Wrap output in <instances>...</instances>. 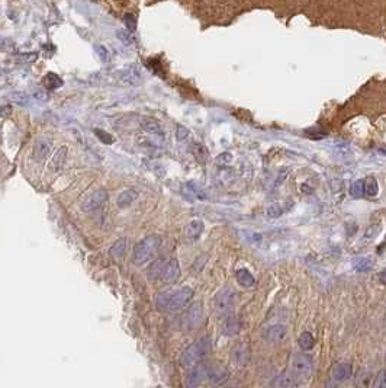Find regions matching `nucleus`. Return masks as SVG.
I'll use <instances>...</instances> for the list:
<instances>
[{"label": "nucleus", "mask_w": 386, "mask_h": 388, "mask_svg": "<svg viewBox=\"0 0 386 388\" xmlns=\"http://www.w3.org/2000/svg\"><path fill=\"white\" fill-rule=\"evenodd\" d=\"M161 237L157 234H151L144 237L140 243L134 249V263L135 265H145L150 260L155 258L161 247Z\"/></svg>", "instance_id": "1"}, {"label": "nucleus", "mask_w": 386, "mask_h": 388, "mask_svg": "<svg viewBox=\"0 0 386 388\" xmlns=\"http://www.w3.org/2000/svg\"><path fill=\"white\" fill-rule=\"evenodd\" d=\"M212 349V342L209 337H202L195 343H192L180 356V365L185 368H190L200 361H203Z\"/></svg>", "instance_id": "2"}, {"label": "nucleus", "mask_w": 386, "mask_h": 388, "mask_svg": "<svg viewBox=\"0 0 386 388\" xmlns=\"http://www.w3.org/2000/svg\"><path fill=\"white\" fill-rule=\"evenodd\" d=\"M295 378L301 382V381H306L309 379V376L312 374V361L308 355L305 353H298L295 355L291 361V369Z\"/></svg>", "instance_id": "3"}, {"label": "nucleus", "mask_w": 386, "mask_h": 388, "mask_svg": "<svg viewBox=\"0 0 386 388\" xmlns=\"http://www.w3.org/2000/svg\"><path fill=\"white\" fill-rule=\"evenodd\" d=\"M202 320H203V307H202V303L198 301V303L190 304L186 308V311L183 313L182 327L186 331H192L196 327H199Z\"/></svg>", "instance_id": "4"}, {"label": "nucleus", "mask_w": 386, "mask_h": 388, "mask_svg": "<svg viewBox=\"0 0 386 388\" xmlns=\"http://www.w3.org/2000/svg\"><path fill=\"white\" fill-rule=\"evenodd\" d=\"M234 301V291H233L231 288H224V289H221L218 294L215 295V300H213L215 311H216L219 316H227V314L233 310Z\"/></svg>", "instance_id": "5"}, {"label": "nucleus", "mask_w": 386, "mask_h": 388, "mask_svg": "<svg viewBox=\"0 0 386 388\" xmlns=\"http://www.w3.org/2000/svg\"><path fill=\"white\" fill-rule=\"evenodd\" d=\"M192 297H193V289L189 286H183L177 291H172L167 311H179V310L185 308L189 304V301L192 300Z\"/></svg>", "instance_id": "6"}, {"label": "nucleus", "mask_w": 386, "mask_h": 388, "mask_svg": "<svg viewBox=\"0 0 386 388\" xmlns=\"http://www.w3.org/2000/svg\"><path fill=\"white\" fill-rule=\"evenodd\" d=\"M208 368H209V365L202 362V361L198 362V364H195L193 366H190L186 376L187 387H198V385H200L206 379V376H208Z\"/></svg>", "instance_id": "7"}, {"label": "nucleus", "mask_w": 386, "mask_h": 388, "mask_svg": "<svg viewBox=\"0 0 386 388\" xmlns=\"http://www.w3.org/2000/svg\"><path fill=\"white\" fill-rule=\"evenodd\" d=\"M179 276H180V266H179L177 259H167L166 266H164L163 272H161V275L158 278V282L161 283V285L175 283L179 279Z\"/></svg>", "instance_id": "8"}, {"label": "nucleus", "mask_w": 386, "mask_h": 388, "mask_svg": "<svg viewBox=\"0 0 386 388\" xmlns=\"http://www.w3.org/2000/svg\"><path fill=\"white\" fill-rule=\"evenodd\" d=\"M107 200V192L106 189L99 188L94 190L93 193H90L86 200L82 202V210L84 212H93L97 208H100L103 205V202Z\"/></svg>", "instance_id": "9"}, {"label": "nucleus", "mask_w": 386, "mask_h": 388, "mask_svg": "<svg viewBox=\"0 0 386 388\" xmlns=\"http://www.w3.org/2000/svg\"><path fill=\"white\" fill-rule=\"evenodd\" d=\"M206 379H209L215 385H219L228 379V369L223 365H209Z\"/></svg>", "instance_id": "10"}, {"label": "nucleus", "mask_w": 386, "mask_h": 388, "mask_svg": "<svg viewBox=\"0 0 386 388\" xmlns=\"http://www.w3.org/2000/svg\"><path fill=\"white\" fill-rule=\"evenodd\" d=\"M288 336V330L283 324H274V326H270L269 329L264 330L263 333V337L267 342H273V343H278V342H282L286 339Z\"/></svg>", "instance_id": "11"}, {"label": "nucleus", "mask_w": 386, "mask_h": 388, "mask_svg": "<svg viewBox=\"0 0 386 388\" xmlns=\"http://www.w3.org/2000/svg\"><path fill=\"white\" fill-rule=\"evenodd\" d=\"M138 198V190L134 188H127L124 189L117 198V205L118 208L121 210H125V208H129L135 201Z\"/></svg>", "instance_id": "12"}, {"label": "nucleus", "mask_w": 386, "mask_h": 388, "mask_svg": "<svg viewBox=\"0 0 386 388\" xmlns=\"http://www.w3.org/2000/svg\"><path fill=\"white\" fill-rule=\"evenodd\" d=\"M351 374H353V369H351L350 364H337L334 365L333 371H331V376L334 381L337 382H344V381H349L351 378Z\"/></svg>", "instance_id": "13"}, {"label": "nucleus", "mask_w": 386, "mask_h": 388, "mask_svg": "<svg viewBox=\"0 0 386 388\" xmlns=\"http://www.w3.org/2000/svg\"><path fill=\"white\" fill-rule=\"evenodd\" d=\"M299 384V381L295 378L291 371H286V372H282L281 375H278L274 378V381L271 382L273 387H279V388H292L296 387Z\"/></svg>", "instance_id": "14"}, {"label": "nucleus", "mask_w": 386, "mask_h": 388, "mask_svg": "<svg viewBox=\"0 0 386 388\" xmlns=\"http://www.w3.org/2000/svg\"><path fill=\"white\" fill-rule=\"evenodd\" d=\"M49 147L51 144L45 138H39L38 141L34 144V149H32V159L35 162H42L45 157L49 153Z\"/></svg>", "instance_id": "15"}, {"label": "nucleus", "mask_w": 386, "mask_h": 388, "mask_svg": "<svg viewBox=\"0 0 386 388\" xmlns=\"http://www.w3.org/2000/svg\"><path fill=\"white\" fill-rule=\"evenodd\" d=\"M241 330V321L237 316H228L223 323V333L225 336H235Z\"/></svg>", "instance_id": "16"}, {"label": "nucleus", "mask_w": 386, "mask_h": 388, "mask_svg": "<svg viewBox=\"0 0 386 388\" xmlns=\"http://www.w3.org/2000/svg\"><path fill=\"white\" fill-rule=\"evenodd\" d=\"M128 245H129V240L127 238V237H121V238H118L117 241L112 245V247L109 249L111 256L115 259V260H121V259L125 256V253H127Z\"/></svg>", "instance_id": "17"}, {"label": "nucleus", "mask_w": 386, "mask_h": 388, "mask_svg": "<svg viewBox=\"0 0 386 388\" xmlns=\"http://www.w3.org/2000/svg\"><path fill=\"white\" fill-rule=\"evenodd\" d=\"M203 231V223L200 220H192L185 227V237L187 240H198Z\"/></svg>", "instance_id": "18"}, {"label": "nucleus", "mask_w": 386, "mask_h": 388, "mask_svg": "<svg viewBox=\"0 0 386 388\" xmlns=\"http://www.w3.org/2000/svg\"><path fill=\"white\" fill-rule=\"evenodd\" d=\"M141 127H142V129H144L145 132H148V134H151V135L160 137V138H163L164 137L163 127H161L157 121H154V119H144V121L141 122Z\"/></svg>", "instance_id": "19"}, {"label": "nucleus", "mask_w": 386, "mask_h": 388, "mask_svg": "<svg viewBox=\"0 0 386 388\" xmlns=\"http://www.w3.org/2000/svg\"><path fill=\"white\" fill-rule=\"evenodd\" d=\"M166 262H167V259L166 258L154 260L151 265H150V268H148L147 276H148L150 279H152V281H158V278H160V275H161V272H163L164 266H166Z\"/></svg>", "instance_id": "20"}, {"label": "nucleus", "mask_w": 386, "mask_h": 388, "mask_svg": "<svg viewBox=\"0 0 386 388\" xmlns=\"http://www.w3.org/2000/svg\"><path fill=\"white\" fill-rule=\"evenodd\" d=\"M235 276H237L238 283L246 286V288H253L256 285V278L251 275V272L248 271V269H238L237 273H235Z\"/></svg>", "instance_id": "21"}, {"label": "nucleus", "mask_w": 386, "mask_h": 388, "mask_svg": "<svg viewBox=\"0 0 386 388\" xmlns=\"http://www.w3.org/2000/svg\"><path fill=\"white\" fill-rule=\"evenodd\" d=\"M66 157H67V147H61L57 150V153L52 156L51 167H52L54 172H59L60 169L63 167L64 162H66Z\"/></svg>", "instance_id": "22"}, {"label": "nucleus", "mask_w": 386, "mask_h": 388, "mask_svg": "<svg viewBox=\"0 0 386 388\" xmlns=\"http://www.w3.org/2000/svg\"><path fill=\"white\" fill-rule=\"evenodd\" d=\"M299 346H301V349L302 351H311L312 348H314V345H315V339H314V336L309 333V331H304L301 336H299Z\"/></svg>", "instance_id": "23"}, {"label": "nucleus", "mask_w": 386, "mask_h": 388, "mask_svg": "<svg viewBox=\"0 0 386 388\" xmlns=\"http://www.w3.org/2000/svg\"><path fill=\"white\" fill-rule=\"evenodd\" d=\"M233 361L238 366H244L248 362V351L246 348H238L233 352Z\"/></svg>", "instance_id": "24"}, {"label": "nucleus", "mask_w": 386, "mask_h": 388, "mask_svg": "<svg viewBox=\"0 0 386 388\" xmlns=\"http://www.w3.org/2000/svg\"><path fill=\"white\" fill-rule=\"evenodd\" d=\"M364 190H366V195L369 197H376L379 193V183L374 177H367L364 180Z\"/></svg>", "instance_id": "25"}, {"label": "nucleus", "mask_w": 386, "mask_h": 388, "mask_svg": "<svg viewBox=\"0 0 386 388\" xmlns=\"http://www.w3.org/2000/svg\"><path fill=\"white\" fill-rule=\"evenodd\" d=\"M170 295H172V291H166V293H161V294L157 297L155 300V306L160 311H167V307H169V301H170Z\"/></svg>", "instance_id": "26"}, {"label": "nucleus", "mask_w": 386, "mask_h": 388, "mask_svg": "<svg viewBox=\"0 0 386 388\" xmlns=\"http://www.w3.org/2000/svg\"><path fill=\"white\" fill-rule=\"evenodd\" d=\"M350 195L353 198H362L363 195H366L364 190V180H356L350 186Z\"/></svg>", "instance_id": "27"}, {"label": "nucleus", "mask_w": 386, "mask_h": 388, "mask_svg": "<svg viewBox=\"0 0 386 388\" xmlns=\"http://www.w3.org/2000/svg\"><path fill=\"white\" fill-rule=\"evenodd\" d=\"M192 153L199 162H205L208 159V150L202 144H198V142L192 146Z\"/></svg>", "instance_id": "28"}, {"label": "nucleus", "mask_w": 386, "mask_h": 388, "mask_svg": "<svg viewBox=\"0 0 386 388\" xmlns=\"http://www.w3.org/2000/svg\"><path fill=\"white\" fill-rule=\"evenodd\" d=\"M354 269L357 272H367L370 268H372V259L370 258H362L357 259L354 262Z\"/></svg>", "instance_id": "29"}, {"label": "nucleus", "mask_w": 386, "mask_h": 388, "mask_svg": "<svg viewBox=\"0 0 386 388\" xmlns=\"http://www.w3.org/2000/svg\"><path fill=\"white\" fill-rule=\"evenodd\" d=\"M44 83H45V86H47V87L56 89V87H60V86L63 84V80L60 79L59 76H56V74L49 73L47 77L44 79Z\"/></svg>", "instance_id": "30"}, {"label": "nucleus", "mask_w": 386, "mask_h": 388, "mask_svg": "<svg viewBox=\"0 0 386 388\" xmlns=\"http://www.w3.org/2000/svg\"><path fill=\"white\" fill-rule=\"evenodd\" d=\"M373 387L386 388V369H382L377 372V375L374 376Z\"/></svg>", "instance_id": "31"}, {"label": "nucleus", "mask_w": 386, "mask_h": 388, "mask_svg": "<svg viewBox=\"0 0 386 388\" xmlns=\"http://www.w3.org/2000/svg\"><path fill=\"white\" fill-rule=\"evenodd\" d=\"M370 379H374V376H372L369 372H360L359 376H357V385H363V387H369L372 385Z\"/></svg>", "instance_id": "32"}, {"label": "nucleus", "mask_w": 386, "mask_h": 388, "mask_svg": "<svg viewBox=\"0 0 386 388\" xmlns=\"http://www.w3.org/2000/svg\"><path fill=\"white\" fill-rule=\"evenodd\" d=\"M189 129L185 128L183 125H177V128H176V138L179 140V141H185L189 138Z\"/></svg>", "instance_id": "33"}, {"label": "nucleus", "mask_w": 386, "mask_h": 388, "mask_svg": "<svg viewBox=\"0 0 386 388\" xmlns=\"http://www.w3.org/2000/svg\"><path fill=\"white\" fill-rule=\"evenodd\" d=\"M243 234L246 235V238L250 243H260V241H261V237H263L261 234H258L256 231H251V230H247V231L244 230Z\"/></svg>", "instance_id": "34"}, {"label": "nucleus", "mask_w": 386, "mask_h": 388, "mask_svg": "<svg viewBox=\"0 0 386 388\" xmlns=\"http://www.w3.org/2000/svg\"><path fill=\"white\" fill-rule=\"evenodd\" d=\"M124 19H125V24H127V28H128L129 31H135V28H137V19H135V16L131 15V13H127Z\"/></svg>", "instance_id": "35"}, {"label": "nucleus", "mask_w": 386, "mask_h": 388, "mask_svg": "<svg viewBox=\"0 0 386 388\" xmlns=\"http://www.w3.org/2000/svg\"><path fill=\"white\" fill-rule=\"evenodd\" d=\"M281 214H282V210L278 207V205H271V207H269V208L266 210V215L270 217V218H278Z\"/></svg>", "instance_id": "36"}, {"label": "nucleus", "mask_w": 386, "mask_h": 388, "mask_svg": "<svg viewBox=\"0 0 386 388\" xmlns=\"http://www.w3.org/2000/svg\"><path fill=\"white\" fill-rule=\"evenodd\" d=\"M336 147V152L340 156H344V154H350V147L347 146V144H344V142H340L337 146H334Z\"/></svg>", "instance_id": "37"}, {"label": "nucleus", "mask_w": 386, "mask_h": 388, "mask_svg": "<svg viewBox=\"0 0 386 388\" xmlns=\"http://www.w3.org/2000/svg\"><path fill=\"white\" fill-rule=\"evenodd\" d=\"M96 51H97V54L100 56V59L107 61V51H106L105 47H102V45H96Z\"/></svg>", "instance_id": "38"}, {"label": "nucleus", "mask_w": 386, "mask_h": 388, "mask_svg": "<svg viewBox=\"0 0 386 388\" xmlns=\"http://www.w3.org/2000/svg\"><path fill=\"white\" fill-rule=\"evenodd\" d=\"M219 160H225V162H231L233 160V156L230 153H223L221 154V157H219Z\"/></svg>", "instance_id": "39"}, {"label": "nucleus", "mask_w": 386, "mask_h": 388, "mask_svg": "<svg viewBox=\"0 0 386 388\" xmlns=\"http://www.w3.org/2000/svg\"><path fill=\"white\" fill-rule=\"evenodd\" d=\"M379 281H380V283H385L386 285V269H383V271L380 272V275H379Z\"/></svg>", "instance_id": "40"}]
</instances>
